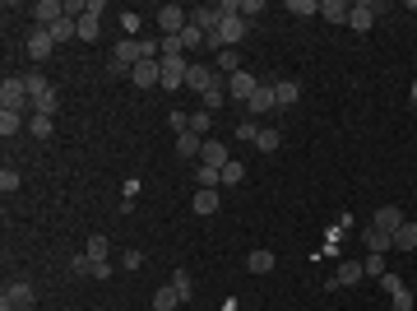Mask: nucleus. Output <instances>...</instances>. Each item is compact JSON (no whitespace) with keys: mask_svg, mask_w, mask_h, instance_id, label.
<instances>
[{"mask_svg":"<svg viewBox=\"0 0 417 311\" xmlns=\"http://www.w3.org/2000/svg\"><path fill=\"white\" fill-rule=\"evenodd\" d=\"M139 61H158V42H144V37H121L116 42V56H111V70L130 79Z\"/></svg>","mask_w":417,"mask_h":311,"instance_id":"1","label":"nucleus"},{"mask_svg":"<svg viewBox=\"0 0 417 311\" xmlns=\"http://www.w3.org/2000/svg\"><path fill=\"white\" fill-rule=\"evenodd\" d=\"M237 5H241V0H223V5H218V10H223V28H218V47H237V42H241V37L250 33V24L241 19V10H237Z\"/></svg>","mask_w":417,"mask_h":311,"instance_id":"2","label":"nucleus"},{"mask_svg":"<svg viewBox=\"0 0 417 311\" xmlns=\"http://www.w3.org/2000/svg\"><path fill=\"white\" fill-rule=\"evenodd\" d=\"M0 112H19V116L28 112V84H24V79L10 75L0 84Z\"/></svg>","mask_w":417,"mask_h":311,"instance_id":"3","label":"nucleus"},{"mask_svg":"<svg viewBox=\"0 0 417 311\" xmlns=\"http://www.w3.org/2000/svg\"><path fill=\"white\" fill-rule=\"evenodd\" d=\"M255 89H260V79L250 75V70H237V75L228 79V103H237V107H246L250 98H255Z\"/></svg>","mask_w":417,"mask_h":311,"instance_id":"4","label":"nucleus"},{"mask_svg":"<svg viewBox=\"0 0 417 311\" xmlns=\"http://www.w3.org/2000/svg\"><path fill=\"white\" fill-rule=\"evenodd\" d=\"M158 28H163V37H181L190 28V15H185L181 5H163L158 10Z\"/></svg>","mask_w":417,"mask_h":311,"instance_id":"5","label":"nucleus"},{"mask_svg":"<svg viewBox=\"0 0 417 311\" xmlns=\"http://www.w3.org/2000/svg\"><path fill=\"white\" fill-rule=\"evenodd\" d=\"M218 84V75H214V65H204V61H190L185 65V89H195V94H209V89H214Z\"/></svg>","mask_w":417,"mask_h":311,"instance_id":"6","label":"nucleus"},{"mask_svg":"<svg viewBox=\"0 0 417 311\" xmlns=\"http://www.w3.org/2000/svg\"><path fill=\"white\" fill-rule=\"evenodd\" d=\"M380 283H385V293L394 297V311H413L417 307V297H413V288L403 283V274H380Z\"/></svg>","mask_w":417,"mask_h":311,"instance_id":"7","label":"nucleus"},{"mask_svg":"<svg viewBox=\"0 0 417 311\" xmlns=\"http://www.w3.org/2000/svg\"><path fill=\"white\" fill-rule=\"evenodd\" d=\"M376 15H380V5L357 0L353 10H348V28H353V33H371V28H376Z\"/></svg>","mask_w":417,"mask_h":311,"instance_id":"8","label":"nucleus"},{"mask_svg":"<svg viewBox=\"0 0 417 311\" xmlns=\"http://www.w3.org/2000/svg\"><path fill=\"white\" fill-rule=\"evenodd\" d=\"M24 51H28V61H46V56L56 51V37H51V28H33L28 42H24Z\"/></svg>","mask_w":417,"mask_h":311,"instance_id":"9","label":"nucleus"},{"mask_svg":"<svg viewBox=\"0 0 417 311\" xmlns=\"http://www.w3.org/2000/svg\"><path fill=\"white\" fill-rule=\"evenodd\" d=\"M130 84H135V89H158V84H163V61H139L135 70H130Z\"/></svg>","mask_w":417,"mask_h":311,"instance_id":"10","label":"nucleus"},{"mask_svg":"<svg viewBox=\"0 0 417 311\" xmlns=\"http://www.w3.org/2000/svg\"><path fill=\"white\" fill-rule=\"evenodd\" d=\"M190 24H195L204 37H218V28H223V10H218V5H200V10L190 15Z\"/></svg>","mask_w":417,"mask_h":311,"instance_id":"11","label":"nucleus"},{"mask_svg":"<svg viewBox=\"0 0 417 311\" xmlns=\"http://www.w3.org/2000/svg\"><path fill=\"white\" fill-rule=\"evenodd\" d=\"M357 279H367V265L362 260H343L334 274H329V288H348V283H357Z\"/></svg>","mask_w":417,"mask_h":311,"instance_id":"12","label":"nucleus"},{"mask_svg":"<svg viewBox=\"0 0 417 311\" xmlns=\"http://www.w3.org/2000/svg\"><path fill=\"white\" fill-rule=\"evenodd\" d=\"M0 307H33V283H24V279L5 283V293H0Z\"/></svg>","mask_w":417,"mask_h":311,"instance_id":"13","label":"nucleus"},{"mask_svg":"<svg viewBox=\"0 0 417 311\" xmlns=\"http://www.w3.org/2000/svg\"><path fill=\"white\" fill-rule=\"evenodd\" d=\"M274 107H278V94H274V84H260V89H255V98L246 103V112H250V116H269Z\"/></svg>","mask_w":417,"mask_h":311,"instance_id":"14","label":"nucleus"},{"mask_svg":"<svg viewBox=\"0 0 417 311\" xmlns=\"http://www.w3.org/2000/svg\"><path fill=\"white\" fill-rule=\"evenodd\" d=\"M33 19H37V28H51L56 19H65V5L61 0H37L33 5Z\"/></svg>","mask_w":417,"mask_h":311,"instance_id":"15","label":"nucleus"},{"mask_svg":"<svg viewBox=\"0 0 417 311\" xmlns=\"http://www.w3.org/2000/svg\"><path fill=\"white\" fill-rule=\"evenodd\" d=\"M200 163H204V168H228V144H223V140H204Z\"/></svg>","mask_w":417,"mask_h":311,"instance_id":"16","label":"nucleus"},{"mask_svg":"<svg viewBox=\"0 0 417 311\" xmlns=\"http://www.w3.org/2000/svg\"><path fill=\"white\" fill-rule=\"evenodd\" d=\"M362 242H367V251H371V256H385V251H394V237H389V233H380L376 223H371L367 233H362Z\"/></svg>","mask_w":417,"mask_h":311,"instance_id":"17","label":"nucleus"},{"mask_svg":"<svg viewBox=\"0 0 417 311\" xmlns=\"http://www.w3.org/2000/svg\"><path fill=\"white\" fill-rule=\"evenodd\" d=\"M376 228L394 237V233L403 228V209H394V204H385V209H376Z\"/></svg>","mask_w":417,"mask_h":311,"instance_id":"18","label":"nucleus"},{"mask_svg":"<svg viewBox=\"0 0 417 311\" xmlns=\"http://www.w3.org/2000/svg\"><path fill=\"white\" fill-rule=\"evenodd\" d=\"M237 70H241V56H237V47H223V51H218V56H214V75H237Z\"/></svg>","mask_w":417,"mask_h":311,"instance_id":"19","label":"nucleus"},{"mask_svg":"<svg viewBox=\"0 0 417 311\" xmlns=\"http://www.w3.org/2000/svg\"><path fill=\"white\" fill-rule=\"evenodd\" d=\"M181 302H185V297L176 293L172 283H163V288H158V293H154V311H176V307H181Z\"/></svg>","mask_w":417,"mask_h":311,"instance_id":"20","label":"nucleus"},{"mask_svg":"<svg viewBox=\"0 0 417 311\" xmlns=\"http://www.w3.org/2000/svg\"><path fill=\"white\" fill-rule=\"evenodd\" d=\"M200 149H204V140L195 130H181V135H176V154L181 158H200Z\"/></svg>","mask_w":417,"mask_h":311,"instance_id":"21","label":"nucleus"},{"mask_svg":"<svg viewBox=\"0 0 417 311\" xmlns=\"http://www.w3.org/2000/svg\"><path fill=\"white\" fill-rule=\"evenodd\" d=\"M274 94H278V107H293L297 98H302V84H297V79H278Z\"/></svg>","mask_w":417,"mask_h":311,"instance_id":"22","label":"nucleus"},{"mask_svg":"<svg viewBox=\"0 0 417 311\" xmlns=\"http://www.w3.org/2000/svg\"><path fill=\"white\" fill-rule=\"evenodd\" d=\"M348 10L353 5H343V0H320V19H329V24H348Z\"/></svg>","mask_w":417,"mask_h":311,"instance_id":"23","label":"nucleus"},{"mask_svg":"<svg viewBox=\"0 0 417 311\" xmlns=\"http://www.w3.org/2000/svg\"><path fill=\"white\" fill-rule=\"evenodd\" d=\"M274 251H250V256H246V269H250V274H269V269H274Z\"/></svg>","mask_w":417,"mask_h":311,"instance_id":"24","label":"nucleus"},{"mask_svg":"<svg viewBox=\"0 0 417 311\" xmlns=\"http://www.w3.org/2000/svg\"><path fill=\"white\" fill-rule=\"evenodd\" d=\"M51 37H56V47H61V42H70V37H79V19H56V24H51Z\"/></svg>","mask_w":417,"mask_h":311,"instance_id":"25","label":"nucleus"},{"mask_svg":"<svg viewBox=\"0 0 417 311\" xmlns=\"http://www.w3.org/2000/svg\"><path fill=\"white\" fill-rule=\"evenodd\" d=\"M19 130H28V121H24L19 112H0V135H5V140H15Z\"/></svg>","mask_w":417,"mask_h":311,"instance_id":"26","label":"nucleus"},{"mask_svg":"<svg viewBox=\"0 0 417 311\" xmlns=\"http://www.w3.org/2000/svg\"><path fill=\"white\" fill-rule=\"evenodd\" d=\"M394 247L399 251H417V223L413 218H403V228L394 233Z\"/></svg>","mask_w":417,"mask_h":311,"instance_id":"27","label":"nucleus"},{"mask_svg":"<svg viewBox=\"0 0 417 311\" xmlns=\"http://www.w3.org/2000/svg\"><path fill=\"white\" fill-rule=\"evenodd\" d=\"M218 181H223V168H204V163L195 168V186L200 190H218Z\"/></svg>","mask_w":417,"mask_h":311,"instance_id":"28","label":"nucleus"},{"mask_svg":"<svg viewBox=\"0 0 417 311\" xmlns=\"http://www.w3.org/2000/svg\"><path fill=\"white\" fill-rule=\"evenodd\" d=\"M278 144H283V135H278L274 125H260V135H255V149H260V154H274Z\"/></svg>","mask_w":417,"mask_h":311,"instance_id":"29","label":"nucleus"},{"mask_svg":"<svg viewBox=\"0 0 417 311\" xmlns=\"http://www.w3.org/2000/svg\"><path fill=\"white\" fill-rule=\"evenodd\" d=\"M190 204H195V214H218V190H200L195 186V200Z\"/></svg>","mask_w":417,"mask_h":311,"instance_id":"30","label":"nucleus"},{"mask_svg":"<svg viewBox=\"0 0 417 311\" xmlns=\"http://www.w3.org/2000/svg\"><path fill=\"white\" fill-rule=\"evenodd\" d=\"M172 288H176V293H181L185 302H190V297H195V283H190V269H172Z\"/></svg>","mask_w":417,"mask_h":311,"instance_id":"31","label":"nucleus"},{"mask_svg":"<svg viewBox=\"0 0 417 311\" xmlns=\"http://www.w3.org/2000/svg\"><path fill=\"white\" fill-rule=\"evenodd\" d=\"M181 47H185V51H200V47H209V37H204V33L195 28V24H190V28L181 33Z\"/></svg>","mask_w":417,"mask_h":311,"instance_id":"32","label":"nucleus"},{"mask_svg":"<svg viewBox=\"0 0 417 311\" xmlns=\"http://www.w3.org/2000/svg\"><path fill=\"white\" fill-rule=\"evenodd\" d=\"M237 140H246V144H255V135H260V121L255 116H246V121H237V130H232Z\"/></svg>","mask_w":417,"mask_h":311,"instance_id":"33","label":"nucleus"},{"mask_svg":"<svg viewBox=\"0 0 417 311\" xmlns=\"http://www.w3.org/2000/svg\"><path fill=\"white\" fill-rule=\"evenodd\" d=\"M107 251H111V242H107V237H89L84 256H89V260H107Z\"/></svg>","mask_w":417,"mask_h":311,"instance_id":"34","label":"nucleus"},{"mask_svg":"<svg viewBox=\"0 0 417 311\" xmlns=\"http://www.w3.org/2000/svg\"><path fill=\"white\" fill-rule=\"evenodd\" d=\"M241 181H246V168H241V163L232 158L228 168H223V186H241Z\"/></svg>","mask_w":417,"mask_h":311,"instance_id":"35","label":"nucleus"},{"mask_svg":"<svg viewBox=\"0 0 417 311\" xmlns=\"http://www.w3.org/2000/svg\"><path fill=\"white\" fill-rule=\"evenodd\" d=\"M28 130L37 135V140H51V130H56V125H51V116H28Z\"/></svg>","mask_w":417,"mask_h":311,"instance_id":"36","label":"nucleus"},{"mask_svg":"<svg viewBox=\"0 0 417 311\" xmlns=\"http://www.w3.org/2000/svg\"><path fill=\"white\" fill-rule=\"evenodd\" d=\"M288 15H320V0H288Z\"/></svg>","mask_w":417,"mask_h":311,"instance_id":"37","label":"nucleus"},{"mask_svg":"<svg viewBox=\"0 0 417 311\" xmlns=\"http://www.w3.org/2000/svg\"><path fill=\"white\" fill-rule=\"evenodd\" d=\"M19 186H24V177H19L15 168H5V172H0V190H5V195H15Z\"/></svg>","mask_w":417,"mask_h":311,"instance_id":"38","label":"nucleus"},{"mask_svg":"<svg viewBox=\"0 0 417 311\" xmlns=\"http://www.w3.org/2000/svg\"><path fill=\"white\" fill-rule=\"evenodd\" d=\"M79 42H98V19H93V15L79 19Z\"/></svg>","mask_w":417,"mask_h":311,"instance_id":"39","label":"nucleus"},{"mask_svg":"<svg viewBox=\"0 0 417 311\" xmlns=\"http://www.w3.org/2000/svg\"><path fill=\"white\" fill-rule=\"evenodd\" d=\"M158 56H185L181 37H163V42H158Z\"/></svg>","mask_w":417,"mask_h":311,"instance_id":"40","label":"nucleus"},{"mask_svg":"<svg viewBox=\"0 0 417 311\" xmlns=\"http://www.w3.org/2000/svg\"><path fill=\"white\" fill-rule=\"evenodd\" d=\"M209 125H214V112H195V116H190V130H195V135H204V130H209Z\"/></svg>","mask_w":417,"mask_h":311,"instance_id":"41","label":"nucleus"},{"mask_svg":"<svg viewBox=\"0 0 417 311\" xmlns=\"http://www.w3.org/2000/svg\"><path fill=\"white\" fill-rule=\"evenodd\" d=\"M362 265H367V274H376V279H380V274H389V269H385V256H367Z\"/></svg>","mask_w":417,"mask_h":311,"instance_id":"42","label":"nucleus"},{"mask_svg":"<svg viewBox=\"0 0 417 311\" xmlns=\"http://www.w3.org/2000/svg\"><path fill=\"white\" fill-rule=\"evenodd\" d=\"M121 265H125V269H139V265H144V251H139V247H130V251L121 256Z\"/></svg>","mask_w":417,"mask_h":311,"instance_id":"43","label":"nucleus"},{"mask_svg":"<svg viewBox=\"0 0 417 311\" xmlns=\"http://www.w3.org/2000/svg\"><path fill=\"white\" fill-rule=\"evenodd\" d=\"M237 10H241V19H246V24H250V15H260V10H264V0H241Z\"/></svg>","mask_w":417,"mask_h":311,"instance_id":"44","label":"nucleus"},{"mask_svg":"<svg viewBox=\"0 0 417 311\" xmlns=\"http://www.w3.org/2000/svg\"><path fill=\"white\" fill-rule=\"evenodd\" d=\"M167 125L176 130V135H181V130H190V116H185V112H172V116H167Z\"/></svg>","mask_w":417,"mask_h":311,"instance_id":"45","label":"nucleus"},{"mask_svg":"<svg viewBox=\"0 0 417 311\" xmlns=\"http://www.w3.org/2000/svg\"><path fill=\"white\" fill-rule=\"evenodd\" d=\"M84 15H93V19H102V15H107V5H102V0H89V5H84Z\"/></svg>","mask_w":417,"mask_h":311,"instance_id":"46","label":"nucleus"},{"mask_svg":"<svg viewBox=\"0 0 417 311\" xmlns=\"http://www.w3.org/2000/svg\"><path fill=\"white\" fill-rule=\"evenodd\" d=\"M408 98H413V107H417V79H413V89H408Z\"/></svg>","mask_w":417,"mask_h":311,"instance_id":"47","label":"nucleus"},{"mask_svg":"<svg viewBox=\"0 0 417 311\" xmlns=\"http://www.w3.org/2000/svg\"><path fill=\"white\" fill-rule=\"evenodd\" d=\"M0 311H33V307H0Z\"/></svg>","mask_w":417,"mask_h":311,"instance_id":"48","label":"nucleus"}]
</instances>
